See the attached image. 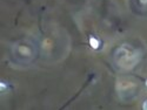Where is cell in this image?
I'll return each instance as SVG.
<instances>
[{"mask_svg":"<svg viewBox=\"0 0 147 110\" xmlns=\"http://www.w3.org/2000/svg\"><path fill=\"white\" fill-rule=\"evenodd\" d=\"M114 61L122 69H132L140 61V53L131 46L124 45L115 51Z\"/></svg>","mask_w":147,"mask_h":110,"instance_id":"cell-1","label":"cell"},{"mask_svg":"<svg viewBox=\"0 0 147 110\" xmlns=\"http://www.w3.org/2000/svg\"><path fill=\"white\" fill-rule=\"evenodd\" d=\"M136 88H137V83L128 81V80H120L117 82V90L121 97H126L128 95H132L136 91Z\"/></svg>","mask_w":147,"mask_h":110,"instance_id":"cell-2","label":"cell"},{"mask_svg":"<svg viewBox=\"0 0 147 110\" xmlns=\"http://www.w3.org/2000/svg\"><path fill=\"white\" fill-rule=\"evenodd\" d=\"M13 49H14V53L20 57H24V59L33 57V49L27 45L18 43V45H16V47L13 48Z\"/></svg>","mask_w":147,"mask_h":110,"instance_id":"cell-3","label":"cell"},{"mask_svg":"<svg viewBox=\"0 0 147 110\" xmlns=\"http://www.w3.org/2000/svg\"><path fill=\"white\" fill-rule=\"evenodd\" d=\"M90 45H91V47L93 48V49H96V48L99 47V41H98L95 38H93V36H91L90 38Z\"/></svg>","mask_w":147,"mask_h":110,"instance_id":"cell-4","label":"cell"},{"mask_svg":"<svg viewBox=\"0 0 147 110\" xmlns=\"http://www.w3.org/2000/svg\"><path fill=\"white\" fill-rule=\"evenodd\" d=\"M51 45H52V42L48 40V39H46V40L44 41V43H42V48H44V49H50Z\"/></svg>","mask_w":147,"mask_h":110,"instance_id":"cell-5","label":"cell"},{"mask_svg":"<svg viewBox=\"0 0 147 110\" xmlns=\"http://www.w3.org/2000/svg\"><path fill=\"white\" fill-rule=\"evenodd\" d=\"M0 87H1V91H4L6 88H7V85H6V83H4V82H1V84H0Z\"/></svg>","mask_w":147,"mask_h":110,"instance_id":"cell-6","label":"cell"},{"mask_svg":"<svg viewBox=\"0 0 147 110\" xmlns=\"http://www.w3.org/2000/svg\"><path fill=\"white\" fill-rule=\"evenodd\" d=\"M139 3H140L142 6H146V5H147V0H139Z\"/></svg>","mask_w":147,"mask_h":110,"instance_id":"cell-7","label":"cell"},{"mask_svg":"<svg viewBox=\"0 0 147 110\" xmlns=\"http://www.w3.org/2000/svg\"><path fill=\"white\" fill-rule=\"evenodd\" d=\"M142 108L147 110V101H145V102H144V104H142Z\"/></svg>","mask_w":147,"mask_h":110,"instance_id":"cell-8","label":"cell"},{"mask_svg":"<svg viewBox=\"0 0 147 110\" xmlns=\"http://www.w3.org/2000/svg\"><path fill=\"white\" fill-rule=\"evenodd\" d=\"M146 85H147V80H146Z\"/></svg>","mask_w":147,"mask_h":110,"instance_id":"cell-9","label":"cell"}]
</instances>
